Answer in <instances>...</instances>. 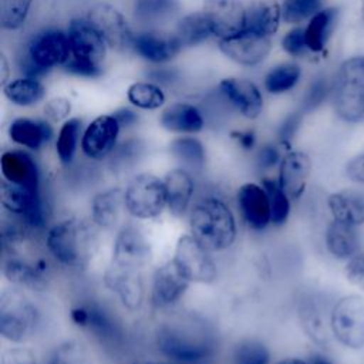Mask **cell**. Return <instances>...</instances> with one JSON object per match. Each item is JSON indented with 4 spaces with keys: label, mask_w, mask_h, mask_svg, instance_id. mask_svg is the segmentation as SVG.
Wrapping results in <instances>:
<instances>
[{
    "label": "cell",
    "mask_w": 364,
    "mask_h": 364,
    "mask_svg": "<svg viewBox=\"0 0 364 364\" xmlns=\"http://www.w3.org/2000/svg\"><path fill=\"white\" fill-rule=\"evenodd\" d=\"M112 115L117 118V121L119 122L121 128H128L136 124L138 121V115L135 111L129 109V108H119L115 112H112Z\"/></svg>",
    "instance_id": "9f6ffc18"
},
{
    "label": "cell",
    "mask_w": 364,
    "mask_h": 364,
    "mask_svg": "<svg viewBox=\"0 0 364 364\" xmlns=\"http://www.w3.org/2000/svg\"><path fill=\"white\" fill-rule=\"evenodd\" d=\"M166 188V210L175 219L188 216L196 199L195 173L183 166H175L162 176Z\"/></svg>",
    "instance_id": "d6986e66"
},
{
    "label": "cell",
    "mask_w": 364,
    "mask_h": 364,
    "mask_svg": "<svg viewBox=\"0 0 364 364\" xmlns=\"http://www.w3.org/2000/svg\"><path fill=\"white\" fill-rule=\"evenodd\" d=\"M326 0H284L282 6L283 20L289 24H299L310 20L317 11L324 9Z\"/></svg>",
    "instance_id": "b9f144b4"
},
{
    "label": "cell",
    "mask_w": 364,
    "mask_h": 364,
    "mask_svg": "<svg viewBox=\"0 0 364 364\" xmlns=\"http://www.w3.org/2000/svg\"><path fill=\"white\" fill-rule=\"evenodd\" d=\"M232 138L239 144V146L245 151H252L256 146V134L252 129L245 131H233Z\"/></svg>",
    "instance_id": "11a10c76"
},
{
    "label": "cell",
    "mask_w": 364,
    "mask_h": 364,
    "mask_svg": "<svg viewBox=\"0 0 364 364\" xmlns=\"http://www.w3.org/2000/svg\"><path fill=\"white\" fill-rule=\"evenodd\" d=\"M301 122V115L299 112L290 114L289 117L284 118V121L282 122V125L279 127L277 131V136L282 145H289L290 141L294 138L299 127Z\"/></svg>",
    "instance_id": "816d5d0a"
},
{
    "label": "cell",
    "mask_w": 364,
    "mask_h": 364,
    "mask_svg": "<svg viewBox=\"0 0 364 364\" xmlns=\"http://www.w3.org/2000/svg\"><path fill=\"white\" fill-rule=\"evenodd\" d=\"M0 68H1V85H4L9 80V63L4 54L0 55Z\"/></svg>",
    "instance_id": "6f0895ef"
},
{
    "label": "cell",
    "mask_w": 364,
    "mask_h": 364,
    "mask_svg": "<svg viewBox=\"0 0 364 364\" xmlns=\"http://www.w3.org/2000/svg\"><path fill=\"white\" fill-rule=\"evenodd\" d=\"M0 172L7 182L36 193H44L41 168L34 155L24 148L3 151L0 155Z\"/></svg>",
    "instance_id": "5bb4252c"
},
{
    "label": "cell",
    "mask_w": 364,
    "mask_h": 364,
    "mask_svg": "<svg viewBox=\"0 0 364 364\" xmlns=\"http://www.w3.org/2000/svg\"><path fill=\"white\" fill-rule=\"evenodd\" d=\"M331 219L351 225H364V191L358 188H344L331 192L326 199Z\"/></svg>",
    "instance_id": "4316f807"
},
{
    "label": "cell",
    "mask_w": 364,
    "mask_h": 364,
    "mask_svg": "<svg viewBox=\"0 0 364 364\" xmlns=\"http://www.w3.org/2000/svg\"><path fill=\"white\" fill-rule=\"evenodd\" d=\"M313 164L307 152L290 149L283 154L277 168V182L293 202L300 200L309 185Z\"/></svg>",
    "instance_id": "7402d4cb"
},
{
    "label": "cell",
    "mask_w": 364,
    "mask_h": 364,
    "mask_svg": "<svg viewBox=\"0 0 364 364\" xmlns=\"http://www.w3.org/2000/svg\"><path fill=\"white\" fill-rule=\"evenodd\" d=\"M128 101L141 109H158L165 104V94L159 85L145 81L134 82L127 91Z\"/></svg>",
    "instance_id": "60d3db41"
},
{
    "label": "cell",
    "mask_w": 364,
    "mask_h": 364,
    "mask_svg": "<svg viewBox=\"0 0 364 364\" xmlns=\"http://www.w3.org/2000/svg\"><path fill=\"white\" fill-rule=\"evenodd\" d=\"M328 94V85L326 82V78H317L309 88L306 98H304V109L310 111L318 107Z\"/></svg>",
    "instance_id": "f907efd6"
},
{
    "label": "cell",
    "mask_w": 364,
    "mask_h": 364,
    "mask_svg": "<svg viewBox=\"0 0 364 364\" xmlns=\"http://www.w3.org/2000/svg\"><path fill=\"white\" fill-rule=\"evenodd\" d=\"M272 351L266 343L257 338L237 341L232 351V364H270Z\"/></svg>",
    "instance_id": "ab89813d"
},
{
    "label": "cell",
    "mask_w": 364,
    "mask_h": 364,
    "mask_svg": "<svg viewBox=\"0 0 364 364\" xmlns=\"http://www.w3.org/2000/svg\"><path fill=\"white\" fill-rule=\"evenodd\" d=\"M4 97L17 107H31L46 97V87L38 78L20 77L3 85Z\"/></svg>",
    "instance_id": "e575fe53"
},
{
    "label": "cell",
    "mask_w": 364,
    "mask_h": 364,
    "mask_svg": "<svg viewBox=\"0 0 364 364\" xmlns=\"http://www.w3.org/2000/svg\"><path fill=\"white\" fill-rule=\"evenodd\" d=\"M282 6L276 0H255L246 7L245 30L270 37L279 30Z\"/></svg>",
    "instance_id": "4dcf8cb0"
},
{
    "label": "cell",
    "mask_w": 364,
    "mask_h": 364,
    "mask_svg": "<svg viewBox=\"0 0 364 364\" xmlns=\"http://www.w3.org/2000/svg\"><path fill=\"white\" fill-rule=\"evenodd\" d=\"M213 36L208 18L202 11L191 13L185 16L176 26L175 37L183 47L198 46Z\"/></svg>",
    "instance_id": "8d00e7d4"
},
{
    "label": "cell",
    "mask_w": 364,
    "mask_h": 364,
    "mask_svg": "<svg viewBox=\"0 0 364 364\" xmlns=\"http://www.w3.org/2000/svg\"><path fill=\"white\" fill-rule=\"evenodd\" d=\"M0 364H40V360L27 344H10L1 350Z\"/></svg>",
    "instance_id": "f6af8a7d"
},
{
    "label": "cell",
    "mask_w": 364,
    "mask_h": 364,
    "mask_svg": "<svg viewBox=\"0 0 364 364\" xmlns=\"http://www.w3.org/2000/svg\"><path fill=\"white\" fill-rule=\"evenodd\" d=\"M121 125L112 114L94 118L82 131L81 152L92 162H102L114 154L118 146Z\"/></svg>",
    "instance_id": "4fadbf2b"
},
{
    "label": "cell",
    "mask_w": 364,
    "mask_h": 364,
    "mask_svg": "<svg viewBox=\"0 0 364 364\" xmlns=\"http://www.w3.org/2000/svg\"><path fill=\"white\" fill-rule=\"evenodd\" d=\"M43 326V311L30 291L6 286L0 291V336L10 344H28Z\"/></svg>",
    "instance_id": "277c9868"
},
{
    "label": "cell",
    "mask_w": 364,
    "mask_h": 364,
    "mask_svg": "<svg viewBox=\"0 0 364 364\" xmlns=\"http://www.w3.org/2000/svg\"><path fill=\"white\" fill-rule=\"evenodd\" d=\"M260 182L263 183L269 195L270 209H272V226L274 228L284 226L290 218L293 200L279 185L277 178L263 176Z\"/></svg>",
    "instance_id": "74e56055"
},
{
    "label": "cell",
    "mask_w": 364,
    "mask_h": 364,
    "mask_svg": "<svg viewBox=\"0 0 364 364\" xmlns=\"http://www.w3.org/2000/svg\"><path fill=\"white\" fill-rule=\"evenodd\" d=\"M333 108L347 124L364 121V54L346 58L334 77Z\"/></svg>",
    "instance_id": "5b68a950"
},
{
    "label": "cell",
    "mask_w": 364,
    "mask_h": 364,
    "mask_svg": "<svg viewBox=\"0 0 364 364\" xmlns=\"http://www.w3.org/2000/svg\"><path fill=\"white\" fill-rule=\"evenodd\" d=\"M346 279L355 287L364 290V252H358L344 266Z\"/></svg>",
    "instance_id": "681fc988"
},
{
    "label": "cell",
    "mask_w": 364,
    "mask_h": 364,
    "mask_svg": "<svg viewBox=\"0 0 364 364\" xmlns=\"http://www.w3.org/2000/svg\"><path fill=\"white\" fill-rule=\"evenodd\" d=\"M172 260L192 284L210 286L219 279V267L213 253L206 250L189 232L176 239Z\"/></svg>",
    "instance_id": "ba28073f"
},
{
    "label": "cell",
    "mask_w": 364,
    "mask_h": 364,
    "mask_svg": "<svg viewBox=\"0 0 364 364\" xmlns=\"http://www.w3.org/2000/svg\"><path fill=\"white\" fill-rule=\"evenodd\" d=\"M145 272L108 262L102 272L104 287L128 313L136 314L146 300Z\"/></svg>",
    "instance_id": "30bf717a"
},
{
    "label": "cell",
    "mask_w": 364,
    "mask_h": 364,
    "mask_svg": "<svg viewBox=\"0 0 364 364\" xmlns=\"http://www.w3.org/2000/svg\"><path fill=\"white\" fill-rule=\"evenodd\" d=\"M169 154L179 162V166L196 173L206 166V148L195 135H179L169 144Z\"/></svg>",
    "instance_id": "d6a6232c"
},
{
    "label": "cell",
    "mask_w": 364,
    "mask_h": 364,
    "mask_svg": "<svg viewBox=\"0 0 364 364\" xmlns=\"http://www.w3.org/2000/svg\"><path fill=\"white\" fill-rule=\"evenodd\" d=\"M202 13L213 36L219 38H228L245 30L246 7L240 0H205Z\"/></svg>",
    "instance_id": "603a6c76"
},
{
    "label": "cell",
    "mask_w": 364,
    "mask_h": 364,
    "mask_svg": "<svg viewBox=\"0 0 364 364\" xmlns=\"http://www.w3.org/2000/svg\"><path fill=\"white\" fill-rule=\"evenodd\" d=\"M309 361H310V364H334L333 361H330L326 355H323V354H311L310 355V358H309Z\"/></svg>",
    "instance_id": "91938a15"
},
{
    "label": "cell",
    "mask_w": 364,
    "mask_h": 364,
    "mask_svg": "<svg viewBox=\"0 0 364 364\" xmlns=\"http://www.w3.org/2000/svg\"><path fill=\"white\" fill-rule=\"evenodd\" d=\"M282 48L291 57H303L310 50L307 47L304 27H294L282 38Z\"/></svg>",
    "instance_id": "bcb514c9"
},
{
    "label": "cell",
    "mask_w": 364,
    "mask_h": 364,
    "mask_svg": "<svg viewBox=\"0 0 364 364\" xmlns=\"http://www.w3.org/2000/svg\"><path fill=\"white\" fill-rule=\"evenodd\" d=\"M161 127L178 135H196L205 128L202 112L189 102H173L159 115Z\"/></svg>",
    "instance_id": "83f0119b"
},
{
    "label": "cell",
    "mask_w": 364,
    "mask_h": 364,
    "mask_svg": "<svg viewBox=\"0 0 364 364\" xmlns=\"http://www.w3.org/2000/svg\"><path fill=\"white\" fill-rule=\"evenodd\" d=\"M330 331L333 338L348 350L364 348V297L346 294L330 307Z\"/></svg>",
    "instance_id": "52a82bcc"
},
{
    "label": "cell",
    "mask_w": 364,
    "mask_h": 364,
    "mask_svg": "<svg viewBox=\"0 0 364 364\" xmlns=\"http://www.w3.org/2000/svg\"><path fill=\"white\" fill-rule=\"evenodd\" d=\"M338 18V9L337 7H324L317 11L304 27L307 47L311 53H321L334 28Z\"/></svg>",
    "instance_id": "1f68e13d"
},
{
    "label": "cell",
    "mask_w": 364,
    "mask_h": 364,
    "mask_svg": "<svg viewBox=\"0 0 364 364\" xmlns=\"http://www.w3.org/2000/svg\"><path fill=\"white\" fill-rule=\"evenodd\" d=\"M63 67L67 73H70L73 75H78V77H85V78H94L102 73L101 67L77 61L73 57H70V60Z\"/></svg>",
    "instance_id": "db71d44e"
},
{
    "label": "cell",
    "mask_w": 364,
    "mask_h": 364,
    "mask_svg": "<svg viewBox=\"0 0 364 364\" xmlns=\"http://www.w3.org/2000/svg\"><path fill=\"white\" fill-rule=\"evenodd\" d=\"M131 364H139V363H136V361H134V363H131Z\"/></svg>",
    "instance_id": "be15d7a7"
},
{
    "label": "cell",
    "mask_w": 364,
    "mask_h": 364,
    "mask_svg": "<svg viewBox=\"0 0 364 364\" xmlns=\"http://www.w3.org/2000/svg\"><path fill=\"white\" fill-rule=\"evenodd\" d=\"M132 48L146 61L166 63L179 53L182 46L175 34L168 36L155 31H144L134 36Z\"/></svg>",
    "instance_id": "f1b7e54d"
},
{
    "label": "cell",
    "mask_w": 364,
    "mask_h": 364,
    "mask_svg": "<svg viewBox=\"0 0 364 364\" xmlns=\"http://www.w3.org/2000/svg\"><path fill=\"white\" fill-rule=\"evenodd\" d=\"M90 220L100 232H117L125 212L124 186L109 185L90 199Z\"/></svg>",
    "instance_id": "ac0fdd59"
},
{
    "label": "cell",
    "mask_w": 364,
    "mask_h": 364,
    "mask_svg": "<svg viewBox=\"0 0 364 364\" xmlns=\"http://www.w3.org/2000/svg\"><path fill=\"white\" fill-rule=\"evenodd\" d=\"M13 144L30 152L43 149L54 138V129L47 119L18 117L13 119L7 129Z\"/></svg>",
    "instance_id": "484cf974"
},
{
    "label": "cell",
    "mask_w": 364,
    "mask_h": 364,
    "mask_svg": "<svg viewBox=\"0 0 364 364\" xmlns=\"http://www.w3.org/2000/svg\"><path fill=\"white\" fill-rule=\"evenodd\" d=\"M283 158L279 146L274 144H264L259 148L256 154V165L260 171L269 172L274 168H279V164Z\"/></svg>",
    "instance_id": "c3c4849f"
},
{
    "label": "cell",
    "mask_w": 364,
    "mask_h": 364,
    "mask_svg": "<svg viewBox=\"0 0 364 364\" xmlns=\"http://www.w3.org/2000/svg\"><path fill=\"white\" fill-rule=\"evenodd\" d=\"M361 18H363V21H364V0L361 1Z\"/></svg>",
    "instance_id": "6125c7cd"
},
{
    "label": "cell",
    "mask_w": 364,
    "mask_h": 364,
    "mask_svg": "<svg viewBox=\"0 0 364 364\" xmlns=\"http://www.w3.org/2000/svg\"><path fill=\"white\" fill-rule=\"evenodd\" d=\"M186 219L188 232L213 255L230 250L237 240L236 213L230 203L218 193L198 196Z\"/></svg>",
    "instance_id": "3957f363"
},
{
    "label": "cell",
    "mask_w": 364,
    "mask_h": 364,
    "mask_svg": "<svg viewBox=\"0 0 364 364\" xmlns=\"http://www.w3.org/2000/svg\"><path fill=\"white\" fill-rule=\"evenodd\" d=\"M154 260V246L145 229L136 223H122L114 235L109 262L145 272Z\"/></svg>",
    "instance_id": "9c48e42d"
},
{
    "label": "cell",
    "mask_w": 364,
    "mask_h": 364,
    "mask_svg": "<svg viewBox=\"0 0 364 364\" xmlns=\"http://www.w3.org/2000/svg\"><path fill=\"white\" fill-rule=\"evenodd\" d=\"M301 77V68L296 63H282L273 67L264 77L267 92L279 95L293 90Z\"/></svg>",
    "instance_id": "f35d334b"
},
{
    "label": "cell",
    "mask_w": 364,
    "mask_h": 364,
    "mask_svg": "<svg viewBox=\"0 0 364 364\" xmlns=\"http://www.w3.org/2000/svg\"><path fill=\"white\" fill-rule=\"evenodd\" d=\"M324 247L337 260H350L360 252V235L355 226L331 219L324 229Z\"/></svg>",
    "instance_id": "f546056e"
},
{
    "label": "cell",
    "mask_w": 364,
    "mask_h": 364,
    "mask_svg": "<svg viewBox=\"0 0 364 364\" xmlns=\"http://www.w3.org/2000/svg\"><path fill=\"white\" fill-rule=\"evenodd\" d=\"M176 10L175 0H136L135 17L142 23H152L171 16Z\"/></svg>",
    "instance_id": "7bdbcfd3"
},
{
    "label": "cell",
    "mask_w": 364,
    "mask_h": 364,
    "mask_svg": "<svg viewBox=\"0 0 364 364\" xmlns=\"http://www.w3.org/2000/svg\"><path fill=\"white\" fill-rule=\"evenodd\" d=\"M43 112L50 122H64L71 112V101L65 97H54L44 104Z\"/></svg>",
    "instance_id": "7dc6e473"
},
{
    "label": "cell",
    "mask_w": 364,
    "mask_h": 364,
    "mask_svg": "<svg viewBox=\"0 0 364 364\" xmlns=\"http://www.w3.org/2000/svg\"><path fill=\"white\" fill-rule=\"evenodd\" d=\"M82 131V121L78 117L68 118L61 124L54 142L55 155L61 166L67 168L74 162L78 145L81 144Z\"/></svg>",
    "instance_id": "836d02e7"
},
{
    "label": "cell",
    "mask_w": 364,
    "mask_h": 364,
    "mask_svg": "<svg viewBox=\"0 0 364 364\" xmlns=\"http://www.w3.org/2000/svg\"><path fill=\"white\" fill-rule=\"evenodd\" d=\"M0 23L4 30L20 28L30 11L33 0H1Z\"/></svg>",
    "instance_id": "ee69618b"
},
{
    "label": "cell",
    "mask_w": 364,
    "mask_h": 364,
    "mask_svg": "<svg viewBox=\"0 0 364 364\" xmlns=\"http://www.w3.org/2000/svg\"><path fill=\"white\" fill-rule=\"evenodd\" d=\"M155 350L179 364H210L218 343L209 327L191 317L159 323L154 331Z\"/></svg>",
    "instance_id": "7a4b0ae2"
},
{
    "label": "cell",
    "mask_w": 364,
    "mask_h": 364,
    "mask_svg": "<svg viewBox=\"0 0 364 364\" xmlns=\"http://www.w3.org/2000/svg\"><path fill=\"white\" fill-rule=\"evenodd\" d=\"M43 247L60 267L85 272L98 253L100 230L90 219L64 216L46 229Z\"/></svg>",
    "instance_id": "6da1fadb"
},
{
    "label": "cell",
    "mask_w": 364,
    "mask_h": 364,
    "mask_svg": "<svg viewBox=\"0 0 364 364\" xmlns=\"http://www.w3.org/2000/svg\"><path fill=\"white\" fill-rule=\"evenodd\" d=\"M236 210L247 229L264 232L272 225V209L266 188L262 182H243L235 192Z\"/></svg>",
    "instance_id": "7c38bea8"
},
{
    "label": "cell",
    "mask_w": 364,
    "mask_h": 364,
    "mask_svg": "<svg viewBox=\"0 0 364 364\" xmlns=\"http://www.w3.org/2000/svg\"><path fill=\"white\" fill-rule=\"evenodd\" d=\"M125 212L135 220H154L166 210L164 178L144 171L132 175L124 185Z\"/></svg>",
    "instance_id": "8992f818"
},
{
    "label": "cell",
    "mask_w": 364,
    "mask_h": 364,
    "mask_svg": "<svg viewBox=\"0 0 364 364\" xmlns=\"http://www.w3.org/2000/svg\"><path fill=\"white\" fill-rule=\"evenodd\" d=\"M220 51L232 61L242 65H257L272 51L270 37L243 30L232 37L219 40Z\"/></svg>",
    "instance_id": "ffe728a7"
},
{
    "label": "cell",
    "mask_w": 364,
    "mask_h": 364,
    "mask_svg": "<svg viewBox=\"0 0 364 364\" xmlns=\"http://www.w3.org/2000/svg\"><path fill=\"white\" fill-rule=\"evenodd\" d=\"M344 173L351 182L364 186V152L354 155L346 162Z\"/></svg>",
    "instance_id": "f5cc1de1"
},
{
    "label": "cell",
    "mask_w": 364,
    "mask_h": 364,
    "mask_svg": "<svg viewBox=\"0 0 364 364\" xmlns=\"http://www.w3.org/2000/svg\"><path fill=\"white\" fill-rule=\"evenodd\" d=\"M26 53L47 71L53 67L64 65L71 57L68 34L55 28L40 31L28 43Z\"/></svg>",
    "instance_id": "44dd1931"
},
{
    "label": "cell",
    "mask_w": 364,
    "mask_h": 364,
    "mask_svg": "<svg viewBox=\"0 0 364 364\" xmlns=\"http://www.w3.org/2000/svg\"><path fill=\"white\" fill-rule=\"evenodd\" d=\"M274 364H310V361L304 360V358H300V357H286V358L279 360Z\"/></svg>",
    "instance_id": "680465c9"
},
{
    "label": "cell",
    "mask_w": 364,
    "mask_h": 364,
    "mask_svg": "<svg viewBox=\"0 0 364 364\" xmlns=\"http://www.w3.org/2000/svg\"><path fill=\"white\" fill-rule=\"evenodd\" d=\"M67 34L74 60L101 67L108 44L87 18H73L68 24Z\"/></svg>",
    "instance_id": "2e32d148"
},
{
    "label": "cell",
    "mask_w": 364,
    "mask_h": 364,
    "mask_svg": "<svg viewBox=\"0 0 364 364\" xmlns=\"http://www.w3.org/2000/svg\"><path fill=\"white\" fill-rule=\"evenodd\" d=\"M68 314L75 327L91 333L101 343L117 344L121 338L119 326L114 317L108 310L95 301L75 304L70 309Z\"/></svg>",
    "instance_id": "e0dca14e"
},
{
    "label": "cell",
    "mask_w": 364,
    "mask_h": 364,
    "mask_svg": "<svg viewBox=\"0 0 364 364\" xmlns=\"http://www.w3.org/2000/svg\"><path fill=\"white\" fill-rule=\"evenodd\" d=\"M219 90L228 102L245 118L256 119L263 109V97L255 82L246 78H223Z\"/></svg>",
    "instance_id": "cb8c5ba5"
},
{
    "label": "cell",
    "mask_w": 364,
    "mask_h": 364,
    "mask_svg": "<svg viewBox=\"0 0 364 364\" xmlns=\"http://www.w3.org/2000/svg\"><path fill=\"white\" fill-rule=\"evenodd\" d=\"M47 364H95V361L87 343L77 337H68L51 348Z\"/></svg>",
    "instance_id": "d590c367"
},
{
    "label": "cell",
    "mask_w": 364,
    "mask_h": 364,
    "mask_svg": "<svg viewBox=\"0 0 364 364\" xmlns=\"http://www.w3.org/2000/svg\"><path fill=\"white\" fill-rule=\"evenodd\" d=\"M145 364H179V363H175V361H148Z\"/></svg>",
    "instance_id": "94428289"
},
{
    "label": "cell",
    "mask_w": 364,
    "mask_h": 364,
    "mask_svg": "<svg viewBox=\"0 0 364 364\" xmlns=\"http://www.w3.org/2000/svg\"><path fill=\"white\" fill-rule=\"evenodd\" d=\"M297 318L304 334L320 348L330 346V309L327 310L316 297H306L299 301Z\"/></svg>",
    "instance_id": "d4e9b609"
},
{
    "label": "cell",
    "mask_w": 364,
    "mask_h": 364,
    "mask_svg": "<svg viewBox=\"0 0 364 364\" xmlns=\"http://www.w3.org/2000/svg\"><path fill=\"white\" fill-rule=\"evenodd\" d=\"M192 283L171 259L158 264L151 276L149 304L156 311L173 309L188 293Z\"/></svg>",
    "instance_id": "8fae6325"
},
{
    "label": "cell",
    "mask_w": 364,
    "mask_h": 364,
    "mask_svg": "<svg viewBox=\"0 0 364 364\" xmlns=\"http://www.w3.org/2000/svg\"><path fill=\"white\" fill-rule=\"evenodd\" d=\"M87 20L100 31L111 48L125 50L132 47V31L117 7L108 3H97L88 10Z\"/></svg>",
    "instance_id": "9a60e30c"
}]
</instances>
